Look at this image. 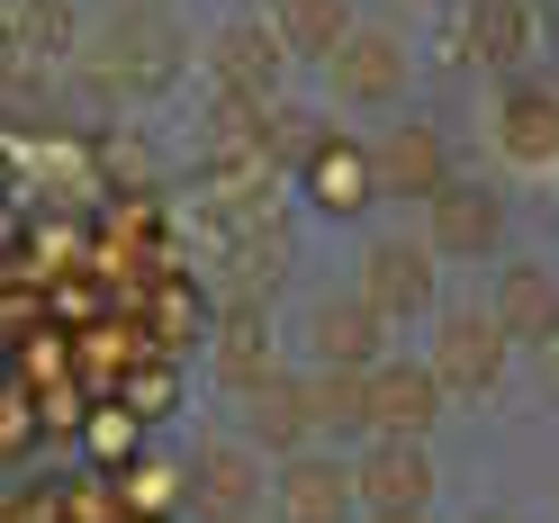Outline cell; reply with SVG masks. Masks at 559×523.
I'll use <instances>...</instances> for the list:
<instances>
[{"instance_id": "obj_1", "label": "cell", "mask_w": 559, "mask_h": 523, "mask_svg": "<svg viewBox=\"0 0 559 523\" xmlns=\"http://www.w3.org/2000/svg\"><path fill=\"white\" fill-rule=\"evenodd\" d=\"M109 91H163L171 73H181V27H171L154 0H135V19L118 10V27L99 37V63H91Z\"/></svg>"}, {"instance_id": "obj_2", "label": "cell", "mask_w": 559, "mask_h": 523, "mask_svg": "<svg viewBox=\"0 0 559 523\" xmlns=\"http://www.w3.org/2000/svg\"><path fill=\"white\" fill-rule=\"evenodd\" d=\"M506 325H497V307H451L442 334H433V370H442V389L451 397H487L506 379Z\"/></svg>"}, {"instance_id": "obj_3", "label": "cell", "mask_w": 559, "mask_h": 523, "mask_svg": "<svg viewBox=\"0 0 559 523\" xmlns=\"http://www.w3.org/2000/svg\"><path fill=\"white\" fill-rule=\"evenodd\" d=\"M353 506H361V478L343 461H325V451H289L280 478H271V514L280 523H353Z\"/></svg>"}, {"instance_id": "obj_4", "label": "cell", "mask_w": 559, "mask_h": 523, "mask_svg": "<svg viewBox=\"0 0 559 523\" xmlns=\"http://www.w3.org/2000/svg\"><path fill=\"white\" fill-rule=\"evenodd\" d=\"M325 82L343 109H389V99L406 91V46L389 37V27H353L334 55H325Z\"/></svg>"}, {"instance_id": "obj_5", "label": "cell", "mask_w": 559, "mask_h": 523, "mask_svg": "<svg viewBox=\"0 0 559 523\" xmlns=\"http://www.w3.org/2000/svg\"><path fill=\"white\" fill-rule=\"evenodd\" d=\"M442 370L433 361H370V425L379 433H406V442H425L442 425Z\"/></svg>"}, {"instance_id": "obj_6", "label": "cell", "mask_w": 559, "mask_h": 523, "mask_svg": "<svg viewBox=\"0 0 559 523\" xmlns=\"http://www.w3.org/2000/svg\"><path fill=\"white\" fill-rule=\"evenodd\" d=\"M307 199L325 207V217H361L370 199H389V181H379V145H353V135H325L317 154L298 163Z\"/></svg>"}, {"instance_id": "obj_7", "label": "cell", "mask_w": 559, "mask_h": 523, "mask_svg": "<svg viewBox=\"0 0 559 523\" xmlns=\"http://www.w3.org/2000/svg\"><path fill=\"white\" fill-rule=\"evenodd\" d=\"M190 506L207 523H235L262 506V451L253 442H199L190 451Z\"/></svg>"}, {"instance_id": "obj_8", "label": "cell", "mask_w": 559, "mask_h": 523, "mask_svg": "<svg viewBox=\"0 0 559 523\" xmlns=\"http://www.w3.org/2000/svg\"><path fill=\"white\" fill-rule=\"evenodd\" d=\"M353 478H361V506H397V514H425L433 487H442L433 461H425V442H406V433H370Z\"/></svg>"}, {"instance_id": "obj_9", "label": "cell", "mask_w": 559, "mask_h": 523, "mask_svg": "<svg viewBox=\"0 0 559 523\" xmlns=\"http://www.w3.org/2000/svg\"><path fill=\"white\" fill-rule=\"evenodd\" d=\"M280 63H289V37H280L271 19H235V27L207 37V73H217V91L271 99V91H280Z\"/></svg>"}, {"instance_id": "obj_10", "label": "cell", "mask_w": 559, "mask_h": 523, "mask_svg": "<svg viewBox=\"0 0 559 523\" xmlns=\"http://www.w3.org/2000/svg\"><path fill=\"white\" fill-rule=\"evenodd\" d=\"M425 243H433V253H451V262H478L487 253V243H497L506 235V207H497V190H487V181H442L433 199H425Z\"/></svg>"}, {"instance_id": "obj_11", "label": "cell", "mask_w": 559, "mask_h": 523, "mask_svg": "<svg viewBox=\"0 0 559 523\" xmlns=\"http://www.w3.org/2000/svg\"><path fill=\"white\" fill-rule=\"evenodd\" d=\"M243 442L271 451V461H289V451L317 442V397H307V379L271 370L262 389H243Z\"/></svg>"}, {"instance_id": "obj_12", "label": "cell", "mask_w": 559, "mask_h": 523, "mask_svg": "<svg viewBox=\"0 0 559 523\" xmlns=\"http://www.w3.org/2000/svg\"><path fill=\"white\" fill-rule=\"evenodd\" d=\"M433 243H415V235H389V243H370L361 253V298L379 307V317H415V307H433Z\"/></svg>"}, {"instance_id": "obj_13", "label": "cell", "mask_w": 559, "mask_h": 523, "mask_svg": "<svg viewBox=\"0 0 559 523\" xmlns=\"http://www.w3.org/2000/svg\"><path fill=\"white\" fill-rule=\"evenodd\" d=\"M379 181H389V199H433L451 181V145H442V127L425 118H406L379 135Z\"/></svg>"}, {"instance_id": "obj_14", "label": "cell", "mask_w": 559, "mask_h": 523, "mask_svg": "<svg viewBox=\"0 0 559 523\" xmlns=\"http://www.w3.org/2000/svg\"><path fill=\"white\" fill-rule=\"evenodd\" d=\"M280 361H271V317H262V298H226L217 307V379L243 397V389H262Z\"/></svg>"}, {"instance_id": "obj_15", "label": "cell", "mask_w": 559, "mask_h": 523, "mask_svg": "<svg viewBox=\"0 0 559 523\" xmlns=\"http://www.w3.org/2000/svg\"><path fill=\"white\" fill-rule=\"evenodd\" d=\"M497 325L514 343H550L559 334V271L550 262H506L497 271Z\"/></svg>"}, {"instance_id": "obj_16", "label": "cell", "mask_w": 559, "mask_h": 523, "mask_svg": "<svg viewBox=\"0 0 559 523\" xmlns=\"http://www.w3.org/2000/svg\"><path fill=\"white\" fill-rule=\"evenodd\" d=\"M379 325H389V317H379V307L353 289V298H317V317H307V343H317V361H379Z\"/></svg>"}, {"instance_id": "obj_17", "label": "cell", "mask_w": 559, "mask_h": 523, "mask_svg": "<svg viewBox=\"0 0 559 523\" xmlns=\"http://www.w3.org/2000/svg\"><path fill=\"white\" fill-rule=\"evenodd\" d=\"M73 46H82L73 0H10V63H37V73H55Z\"/></svg>"}, {"instance_id": "obj_18", "label": "cell", "mask_w": 559, "mask_h": 523, "mask_svg": "<svg viewBox=\"0 0 559 523\" xmlns=\"http://www.w3.org/2000/svg\"><path fill=\"white\" fill-rule=\"evenodd\" d=\"M497 145H506L523 171H550V163H559V91H506Z\"/></svg>"}, {"instance_id": "obj_19", "label": "cell", "mask_w": 559, "mask_h": 523, "mask_svg": "<svg viewBox=\"0 0 559 523\" xmlns=\"http://www.w3.org/2000/svg\"><path fill=\"white\" fill-rule=\"evenodd\" d=\"M461 55L469 63H523L533 55V0H469V19H461Z\"/></svg>"}, {"instance_id": "obj_20", "label": "cell", "mask_w": 559, "mask_h": 523, "mask_svg": "<svg viewBox=\"0 0 559 523\" xmlns=\"http://www.w3.org/2000/svg\"><path fill=\"white\" fill-rule=\"evenodd\" d=\"M307 397H317V433H379L370 425V370L361 361H325L317 379H307Z\"/></svg>"}, {"instance_id": "obj_21", "label": "cell", "mask_w": 559, "mask_h": 523, "mask_svg": "<svg viewBox=\"0 0 559 523\" xmlns=\"http://www.w3.org/2000/svg\"><path fill=\"white\" fill-rule=\"evenodd\" d=\"M118 497H127V514H135V523L181 514V497H190V461H127Z\"/></svg>"}, {"instance_id": "obj_22", "label": "cell", "mask_w": 559, "mask_h": 523, "mask_svg": "<svg viewBox=\"0 0 559 523\" xmlns=\"http://www.w3.org/2000/svg\"><path fill=\"white\" fill-rule=\"evenodd\" d=\"M271 27L289 37V55H334L343 37H353L343 0H271Z\"/></svg>"}, {"instance_id": "obj_23", "label": "cell", "mask_w": 559, "mask_h": 523, "mask_svg": "<svg viewBox=\"0 0 559 523\" xmlns=\"http://www.w3.org/2000/svg\"><path fill=\"white\" fill-rule=\"evenodd\" d=\"M82 451H91L99 469H127V461H145V415H135L127 397L91 406V425H82Z\"/></svg>"}, {"instance_id": "obj_24", "label": "cell", "mask_w": 559, "mask_h": 523, "mask_svg": "<svg viewBox=\"0 0 559 523\" xmlns=\"http://www.w3.org/2000/svg\"><path fill=\"white\" fill-rule=\"evenodd\" d=\"M154 353H181V343L199 334V289L181 281V271H163V289H154Z\"/></svg>"}, {"instance_id": "obj_25", "label": "cell", "mask_w": 559, "mask_h": 523, "mask_svg": "<svg viewBox=\"0 0 559 523\" xmlns=\"http://www.w3.org/2000/svg\"><path fill=\"white\" fill-rule=\"evenodd\" d=\"M118 397H127L135 415H145V425H163V415L181 406V370H171V361H135V370L118 379Z\"/></svg>"}, {"instance_id": "obj_26", "label": "cell", "mask_w": 559, "mask_h": 523, "mask_svg": "<svg viewBox=\"0 0 559 523\" xmlns=\"http://www.w3.org/2000/svg\"><path fill=\"white\" fill-rule=\"evenodd\" d=\"M325 135H334V127H325L317 109H280V99H271V163H307Z\"/></svg>"}, {"instance_id": "obj_27", "label": "cell", "mask_w": 559, "mask_h": 523, "mask_svg": "<svg viewBox=\"0 0 559 523\" xmlns=\"http://www.w3.org/2000/svg\"><path fill=\"white\" fill-rule=\"evenodd\" d=\"M542 379H550V397H559V334L542 343Z\"/></svg>"}, {"instance_id": "obj_28", "label": "cell", "mask_w": 559, "mask_h": 523, "mask_svg": "<svg viewBox=\"0 0 559 523\" xmlns=\"http://www.w3.org/2000/svg\"><path fill=\"white\" fill-rule=\"evenodd\" d=\"M361 523H425V514H397V506H370Z\"/></svg>"}, {"instance_id": "obj_29", "label": "cell", "mask_w": 559, "mask_h": 523, "mask_svg": "<svg viewBox=\"0 0 559 523\" xmlns=\"http://www.w3.org/2000/svg\"><path fill=\"white\" fill-rule=\"evenodd\" d=\"M235 523H253V514H235Z\"/></svg>"}, {"instance_id": "obj_30", "label": "cell", "mask_w": 559, "mask_h": 523, "mask_svg": "<svg viewBox=\"0 0 559 523\" xmlns=\"http://www.w3.org/2000/svg\"><path fill=\"white\" fill-rule=\"evenodd\" d=\"M478 523H487V514H478Z\"/></svg>"}]
</instances>
